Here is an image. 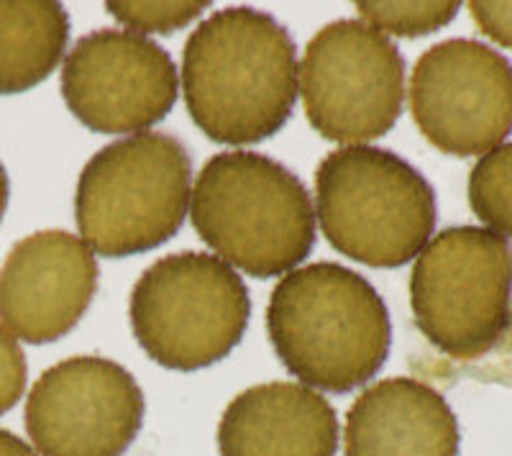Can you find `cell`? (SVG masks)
<instances>
[{"instance_id":"cell-1","label":"cell","mask_w":512,"mask_h":456,"mask_svg":"<svg viewBox=\"0 0 512 456\" xmlns=\"http://www.w3.org/2000/svg\"><path fill=\"white\" fill-rule=\"evenodd\" d=\"M300 90L292 36L251 6L210 13L182 52V95L208 139L246 147L290 121Z\"/></svg>"},{"instance_id":"cell-2","label":"cell","mask_w":512,"mask_h":456,"mask_svg":"<svg viewBox=\"0 0 512 456\" xmlns=\"http://www.w3.org/2000/svg\"><path fill=\"white\" fill-rule=\"evenodd\" d=\"M267 334L300 385L336 395L377 377L392 344L382 295L336 262L292 269L274 285Z\"/></svg>"},{"instance_id":"cell-3","label":"cell","mask_w":512,"mask_h":456,"mask_svg":"<svg viewBox=\"0 0 512 456\" xmlns=\"http://www.w3.org/2000/svg\"><path fill=\"white\" fill-rule=\"evenodd\" d=\"M190 218L218 259L259 280L292 272L315 244L310 193L259 152L210 157L192 185Z\"/></svg>"},{"instance_id":"cell-4","label":"cell","mask_w":512,"mask_h":456,"mask_svg":"<svg viewBox=\"0 0 512 456\" xmlns=\"http://www.w3.org/2000/svg\"><path fill=\"white\" fill-rule=\"evenodd\" d=\"M410 305L428 344L492 380L512 336V246L489 228H446L415 257Z\"/></svg>"},{"instance_id":"cell-5","label":"cell","mask_w":512,"mask_h":456,"mask_svg":"<svg viewBox=\"0 0 512 456\" xmlns=\"http://www.w3.org/2000/svg\"><path fill=\"white\" fill-rule=\"evenodd\" d=\"M315 216L336 252L367 267L395 269L431 241L436 193L390 149L341 147L315 170Z\"/></svg>"},{"instance_id":"cell-6","label":"cell","mask_w":512,"mask_h":456,"mask_svg":"<svg viewBox=\"0 0 512 456\" xmlns=\"http://www.w3.org/2000/svg\"><path fill=\"white\" fill-rule=\"evenodd\" d=\"M192 162L175 136L144 131L113 141L80 172L75 218L100 257L152 252L180 231L190 208Z\"/></svg>"},{"instance_id":"cell-7","label":"cell","mask_w":512,"mask_h":456,"mask_svg":"<svg viewBox=\"0 0 512 456\" xmlns=\"http://www.w3.org/2000/svg\"><path fill=\"white\" fill-rule=\"evenodd\" d=\"M128 316L136 341L154 362L198 372L239 346L251 300L239 272L216 254L180 252L139 277Z\"/></svg>"},{"instance_id":"cell-8","label":"cell","mask_w":512,"mask_h":456,"mask_svg":"<svg viewBox=\"0 0 512 456\" xmlns=\"http://www.w3.org/2000/svg\"><path fill=\"white\" fill-rule=\"evenodd\" d=\"M300 95L323 139L359 147L397 123L405 103V59L361 18L323 26L300 62Z\"/></svg>"},{"instance_id":"cell-9","label":"cell","mask_w":512,"mask_h":456,"mask_svg":"<svg viewBox=\"0 0 512 456\" xmlns=\"http://www.w3.org/2000/svg\"><path fill=\"white\" fill-rule=\"evenodd\" d=\"M410 111L420 134L443 154L492 152L512 131L510 59L482 41H441L415 62Z\"/></svg>"},{"instance_id":"cell-10","label":"cell","mask_w":512,"mask_h":456,"mask_svg":"<svg viewBox=\"0 0 512 456\" xmlns=\"http://www.w3.org/2000/svg\"><path fill=\"white\" fill-rule=\"evenodd\" d=\"M24 418L39 456H123L144 423V392L111 359L72 357L34 382Z\"/></svg>"},{"instance_id":"cell-11","label":"cell","mask_w":512,"mask_h":456,"mask_svg":"<svg viewBox=\"0 0 512 456\" xmlns=\"http://www.w3.org/2000/svg\"><path fill=\"white\" fill-rule=\"evenodd\" d=\"M62 95L90 131L134 136L169 116L180 77L157 41L126 29H98L64 59Z\"/></svg>"},{"instance_id":"cell-12","label":"cell","mask_w":512,"mask_h":456,"mask_svg":"<svg viewBox=\"0 0 512 456\" xmlns=\"http://www.w3.org/2000/svg\"><path fill=\"white\" fill-rule=\"evenodd\" d=\"M98 290L90 246L67 231L18 241L0 267V326L26 344H49L80 323Z\"/></svg>"},{"instance_id":"cell-13","label":"cell","mask_w":512,"mask_h":456,"mask_svg":"<svg viewBox=\"0 0 512 456\" xmlns=\"http://www.w3.org/2000/svg\"><path fill=\"white\" fill-rule=\"evenodd\" d=\"M336 408L300 382H264L228 403L218 423L221 456H336Z\"/></svg>"},{"instance_id":"cell-14","label":"cell","mask_w":512,"mask_h":456,"mask_svg":"<svg viewBox=\"0 0 512 456\" xmlns=\"http://www.w3.org/2000/svg\"><path fill=\"white\" fill-rule=\"evenodd\" d=\"M456 413L441 392L413 377H387L346 413V456H459Z\"/></svg>"},{"instance_id":"cell-15","label":"cell","mask_w":512,"mask_h":456,"mask_svg":"<svg viewBox=\"0 0 512 456\" xmlns=\"http://www.w3.org/2000/svg\"><path fill=\"white\" fill-rule=\"evenodd\" d=\"M70 44V16L49 0H0V95L47 80Z\"/></svg>"},{"instance_id":"cell-16","label":"cell","mask_w":512,"mask_h":456,"mask_svg":"<svg viewBox=\"0 0 512 456\" xmlns=\"http://www.w3.org/2000/svg\"><path fill=\"white\" fill-rule=\"evenodd\" d=\"M474 216L502 239H512V141L482 154L469 175Z\"/></svg>"},{"instance_id":"cell-17","label":"cell","mask_w":512,"mask_h":456,"mask_svg":"<svg viewBox=\"0 0 512 456\" xmlns=\"http://www.w3.org/2000/svg\"><path fill=\"white\" fill-rule=\"evenodd\" d=\"M364 24L379 34L415 36L433 34L451 24L459 13V3H356Z\"/></svg>"},{"instance_id":"cell-18","label":"cell","mask_w":512,"mask_h":456,"mask_svg":"<svg viewBox=\"0 0 512 456\" xmlns=\"http://www.w3.org/2000/svg\"><path fill=\"white\" fill-rule=\"evenodd\" d=\"M205 8H210V3H177V0H169V3H108V13L116 16V21H121L126 26V31L131 34H172V31H180L185 26H190L195 18L203 16Z\"/></svg>"},{"instance_id":"cell-19","label":"cell","mask_w":512,"mask_h":456,"mask_svg":"<svg viewBox=\"0 0 512 456\" xmlns=\"http://www.w3.org/2000/svg\"><path fill=\"white\" fill-rule=\"evenodd\" d=\"M26 377H29V367H26L24 349L18 346L16 336L0 326V416H6L21 400L26 390Z\"/></svg>"},{"instance_id":"cell-20","label":"cell","mask_w":512,"mask_h":456,"mask_svg":"<svg viewBox=\"0 0 512 456\" xmlns=\"http://www.w3.org/2000/svg\"><path fill=\"white\" fill-rule=\"evenodd\" d=\"M469 11L484 36L512 49V3H469Z\"/></svg>"},{"instance_id":"cell-21","label":"cell","mask_w":512,"mask_h":456,"mask_svg":"<svg viewBox=\"0 0 512 456\" xmlns=\"http://www.w3.org/2000/svg\"><path fill=\"white\" fill-rule=\"evenodd\" d=\"M0 456H39L31 444L18 439L16 433L0 428Z\"/></svg>"},{"instance_id":"cell-22","label":"cell","mask_w":512,"mask_h":456,"mask_svg":"<svg viewBox=\"0 0 512 456\" xmlns=\"http://www.w3.org/2000/svg\"><path fill=\"white\" fill-rule=\"evenodd\" d=\"M8 195H11V182H8V172L0 162V221L6 216V208H8Z\"/></svg>"}]
</instances>
